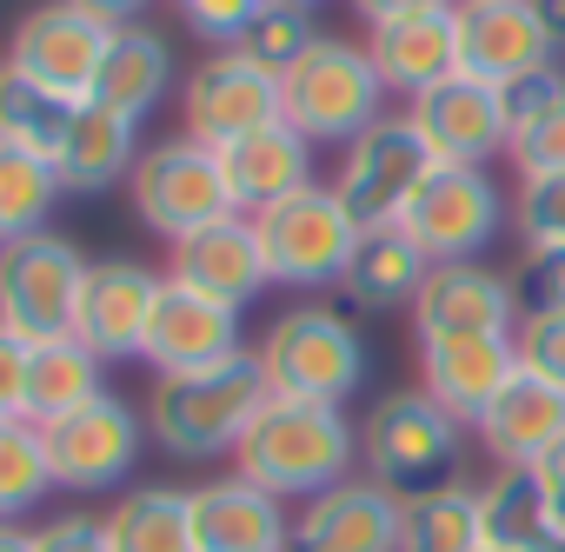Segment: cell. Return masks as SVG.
Returning a JSON list of instances; mask_svg holds the SVG:
<instances>
[{
	"instance_id": "cell-44",
	"label": "cell",
	"mask_w": 565,
	"mask_h": 552,
	"mask_svg": "<svg viewBox=\"0 0 565 552\" xmlns=\"http://www.w3.org/2000/svg\"><path fill=\"white\" fill-rule=\"evenodd\" d=\"M34 552H107V532L87 512H61V519L34 526Z\"/></svg>"
},
{
	"instance_id": "cell-21",
	"label": "cell",
	"mask_w": 565,
	"mask_h": 552,
	"mask_svg": "<svg viewBox=\"0 0 565 552\" xmlns=\"http://www.w3.org/2000/svg\"><path fill=\"white\" fill-rule=\"evenodd\" d=\"M167 280L206 294V300H226V307H246L273 287V273H266V253H259V226L246 213H226L186 240H173V266H167Z\"/></svg>"
},
{
	"instance_id": "cell-9",
	"label": "cell",
	"mask_w": 565,
	"mask_h": 552,
	"mask_svg": "<svg viewBox=\"0 0 565 552\" xmlns=\"http://www.w3.org/2000/svg\"><path fill=\"white\" fill-rule=\"evenodd\" d=\"M433 147L419 140V127L406 114H386L373 120L353 147H340V173H333V193L347 200V213L360 220V233H380V226H399L413 193L433 180Z\"/></svg>"
},
{
	"instance_id": "cell-17",
	"label": "cell",
	"mask_w": 565,
	"mask_h": 552,
	"mask_svg": "<svg viewBox=\"0 0 565 552\" xmlns=\"http://www.w3.org/2000/svg\"><path fill=\"white\" fill-rule=\"evenodd\" d=\"M239 353H246V340H239V307L206 300V294H193V287H180V280L160 287V307H153V327H147V347H140V360H147L160 380H173V373H206V367H226V360H239Z\"/></svg>"
},
{
	"instance_id": "cell-36",
	"label": "cell",
	"mask_w": 565,
	"mask_h": 552,
	"mask_svg": "<svg viewBox=\"0 0 565 552\" xmlns=\"http://www.w3.org/2000/svg\"><path fill=\"white\" fill-rule=\"evenodd\" d=\"M54 492V466L34 420H0V519H21Z\"/></svg>"
},
{
	"instance_id": "cell-2",
	"label": "cell",
	"mask_w": 565,
	"mask_h": 552,
	"mask_svg": "<svg viewBox=\"0 0 565 552\" xmlns=\"http://www.w3.org/2000/svg\"><path fill=\"white\" fill-rule=\"evenodd\" d=\"M266 400L273 386L253 353L206 373H173V380H153L147 393V439L173 459H220V453H239Z\"/></svg>"
},
{
	"instance_id": "cell-20",
	"label": "cell",
	"mask_w": 565,
	"mask_h": 552,
	"mask_svg": "<svg viewBox=\"0 0 565 552\" xmlns=\"http://www.w3.org/2000/svg\"><path fill=\"white\" fill-rule=\"evenodd\" d=\"M452 28H459V74L492 81V87H505L532 67H552V54H558L532 14V0H459Z\"/></svg>"
},
{
	"instance_id": "cell-30",
	"label": "cell",
	"mask_w": 565,
	"mask_h": 552,
	"mask_svg": "<svg viewBox=\"0 0 565 552\" xmlns=\"http://www.w3.org/2000/svg\"><path fill=\"white\" fill-rule=\"evenodd\" d=\"M100 367H107V360L87 353L74 333H67V340H41L34 360H28V400H21V420L47 426V420L74 413V406H87L94 393H107V386H100Z\"/></svg>"
},
{
	"instance_id": "cell-51",
	"label": "cell",
	"mask_w": 565,
	"mask_h": 552,
	"mask_svg": "<svg viewBox=\"0 0 565 552\" xmlns=\"http://www.w3.org/2000/svg\"><path fill=\"white\" fill-rule=\"evenodd\" d=\"M479 552H499V545H479Z\"/></svg>"
},
{
	"instance_id": "cell-29",
	"label": "cell",
	"mask_w": 565,
	"mask_h": 552,
	"mask_svg": "<svg viewBox=\"0 0 565 552\" xmlns=\"http://www.w3.org/2000/svg\"><path fill=\"white\" fill-rule=\"evenodd\" d=\"M426 273H433V259L413 246V233H406V226H380V233H360L353 266H347L340 287H347L353 307L386 314V307H413V300H419Z\"/></svg>"
},
{
	"instance_id": "cell-4",
	"label": "cell",
	"mask_w": 565,
	"mask_h": 552,
	"mask_svg": "<svg viewBox=\"0 0 565 552\" xmlns=\"http://www.w3.org/2000/svg\"><path fill=\"white\" fill-rule=\"evenodd\" d=\"M266 386L279 400H313V406H347L360 386H366V340L347 314L307 300V307H287L266 340L253 347Z\"/></svg>"
},
{
	"instance_id": "cell-37",
	"label": "cell",
	"mask_w": 565,
	"mask_h": 552,
	"mask_svg": "<svg viewBox=\"0 0 565 552\" xmlns=\"http://www.w3.org/2000/svg\"><path fill=\"white\" fill-rule=\"evenodd\" d=\"M505 160L519 167V180H558L565 173V107L512 127L505 134Z\"/></svg>"
},
{
	"instance_id": "cell-47",
	"label": "cell",
	"mask_w": 565,
	"mask_h": 552,
	"mask_svg": "<svg viewBox=\"0 0 565 552\" xmlns=\"http://www.w3.org/2000/svg\"><path fill=\"white\" fill-rule=\"evenodd\" d=\"M74 8H87V14H94V21H107V28H134L147 0H74Z\"/></svg>"
},
{
	"instance_id": "cell-41",
	"label": "cell",
	"mask_w": 565,
	"mask_h": 552,
	"mask_svg": "<svg viewBox=\"0 0 565 552\" xmlns=\"http://www.w3.org/2000/svg\"><path fill=\"white\" fill-rule=\"evenodd\" d=\"M499 100H505V134H512V127H525V120H539V114L565 107V67H558V61H552V67H532V74L505 81V87H499Z\"/></svg>"
},
{
	"instance_id": "cell-16",
	"label": "cell",
	"mask_w": 565,
	"mask_h": 552,
	"mask_svg": "<svg viewBox=\"0 0 565 552\" xmlns=\"http://www.w3.org/2000/svg\"><path fill=\"white\" fill-rule=\"evenodd\" d=\"M160 273L140 259H87V287L74 314V340L100 360H140L153 307H160Z\"/></svg>"
},
{
	"instance_id": "cell-45",
	"label": "cell",
	"mask_w": 565,
	"mask_h": 552,
	"mask_svg": "<svg viewBox=\"0 0 565 552\" xmlns=\"http://www.w3.org/2000/svg\"><path fill=\"white\" fill-rule=\"evenodd\" d=\"M459 0H353V14L366 28H386V21H413V14H452Z\"/></svg>"
},
{
	"instance_id": "cell-25",
	"label": "cell",
	"mask_w": 565,
	"mask_h": 552,
	"mask_svg": "<svg viewBox=\"0 0 565 552\" xmlns=\"http://www.w3.org/2000/svg\"><path fill=\"white\" fill-rule=\"evenodd\" d=\"M366 54L386 81V94H426L439 81L459 74V28L452 14H413V21H386V28H366Z\"/></svg>"
},
{
	"instance_id": "cell-11",
	"label": "cell",
	"mask_w": 565,
	"mask_h": 552,
	"mask_svg": "<svg viewBox=\"0 0 565 552\" xmlns=\"http://www.w3.org/2000/svg\"><path fill=\"white\" fill-rule=\"evenodd\" d=\"M180 120H186L193 140L233 147V140H246L273 120H287V94H279V74H266L239 47H220L180 81Z\"/></svg>"
},
{
	"instance_id": "cell-33",
	"label": "cell",
	"mask_w": 565,
	"mask_h": 552,
	"mask_svg": "<svg viewBox=\"0 0 565 552\" xmlns=\"http://www.w3.org/2000/svg\"><path fill=\"white\" fill-rule=\"evenodd\" d=\"M67 180L47 153H28L14 140H0V240L47 233V213L61 206Z\"/></svg>"
},
{
	"instance_id": "cell-43",
	"label": "cell",
	"mask_w": 565,
	"mask_h": 552,
	"mask_svg": "<svg viewBox=\"0 0 565 552\" xmlns=\"http://www.w3.org/2000/svg\"><path fill=\"white\" fill-rule=\"evenodd\" d=\"M28 360H34V340H21L14 327H0V420H21V400H28Z\"/></svg>"
},
{
	"instance_id": "cell-3",
	"label": "cell",
	"mask_w": 565,
	"mask_h": 552,
	"mask_svg": "<svg viewBox=\"0 0 565 552\" xmlns=\"http://www.w3.org/2000/svg\"><path fill=\"white\" fill-rule=\"evenodd\" d=\"M360 459H366V479H380L406 506V499L466 486L459 479L466 473V426L426 386L419 393H386L360 426Z\"/></svg>"
},
{
	"instance_id": "cell-5",
	"label": "cell",
	"mask_w": 565,
	"mask_h": 552,
	"mask_svg": "<svg viewBox=\"0 0 565 552\" xmlns=\"http://www.w3.org/2000/svg\"><path fill=\"white\" fill-rule=\"evenodd\" d=\"M253 226H259V253H266L273 287H294V294L340 287L347 266H353V246H360V220L347 213L333 180H313L307 193L253 213Z\"/></svg>"
},
{
	"instance_id": "cell-34",
	"label": "cell",
	"mask_w": 565,
	"mask_h": 552,
	"mask_svg": "<svg viewBox=\"0 0 565 552\" xmlns=\"http://www.w3.org/2000/svg\"><path fill=\"white\" fill-rule=\"evenodd\" d=\"M479 486H446L426 499H406L399 512V552H479Z\"/></svg>"
},
{
	"instance_id": "cell-32",
	"label": "cell",
	"mask_w": 565,
	"mask_h": 552,
	"mask_svg": "<svg viewBox=\"0 0 565 552\" xmlns=\"http://www.w3.org/2000/svg\"><path fill=\"white\" fill-rule=\"evenodd\" d=\"M74 114H81V100H67V94H54V87H41V81H28V74H14L0 61V140L54 160L67 147Z\"/></svg>"
},
{
	"instance_id": "cell-13",
	"label": "cell",
	"mask_w": 565,
	"mask_h": 552,
	"mask_svg": "<svg viewBox=\"0 0 565 552\" xmlns=\"http://www.w3.org/2000/svg\"><path fill=\"white\" fill-rule=\"evenodd\" d=\"M107 41L114 28L94 21L74 0H41L14 21V41H8V67L67 94V100H87L94 81H100V61H107Z\"/></svg>"
},
{
	"instance_id": "cell-48",
	"label": "cell",
	"mask_w": 565,
	"mask_h": 552,
	"mask_svg": "<svg viewBox=\"0 0 565 552\" xmlns=\"http://www.w3.org/2000/svg\"><path fill=\"white\" fill-rule=\"evenodd\" d=\"M532 14H539L545 41H552V47H565V0H532Z\"/></svg>"
},
{
	"instance_id": "cell-23",
	"label": "cell",
	"mask_w": 565,
	"mask_h": 552,
	"mask_svg": "<svg viewBox=\"0 0 565 552\" xmlns=\"http://www.w3.org/2000/svg\"><path fill=\"white\" fill-rule=\"evenodd\" d=\"M519 373L512 340L499 333H459V340H419V386L459 420L479 426V413L499 400V386Z\"/></svg>"
},
{
	"instance_id": "cell-42",
	"label": "cell",
	"mask_w": 565,
	"mask_h": 552,
	"mask_svg": "<svg viewBox=\"0 0 565 552\" xmlns=\"http://www.w3.org/2000/svg\"><path fill=\"white\" fill-rule=\"evenodd\" d=\"M173 8H180V21H186L193 34H206L213 47H239L246 21L259 14V0H173Z\"/></svg>"
},
{
	"instance_id": "cell-6",
	"label": "cell",
	"mask_w": 565,
	"mask_h": 552,
	"mask_svg": "<svg viewBox=\"0 0 565 552\" xmlns=\"http://www.w3.org/2000/svg\"><path fill=\"white\" fill-rule=\"evenodd\" d=\"M279 94H287V127H300L313 147L320 140L353 147L373 120H386V81L366 41H340V34H327L294 74H279Z\"/></svg>"
},
{
	"instance_id": "cell-7",
	"label": "cell",
	"mask_w": 565,
	"mask_h": 552,
	"mask_svg": "<svg viewBox=\"0 0 565 552\" xmlns=\"http://www.w3.org/2000/svg\"><path fill=\"white\" fill-rule=\"evenodd\" d=\"M127 200L140 213V226H153L160 240H186L213 220L233 213V193H226V173H220V153L193 134L180 140H153L134 173H127Z\"/></svg>"
},
{
	"instance_id": "cell-40",
	"label": "cell",
	"mask_w": 565,
	"mask_h": 552,
	"mask_svg": "<svg viewBox=\"0 0 565 552\" xmlns=\"http://www.w3.org/2000/svg\"><path fill=\"white\" fill-rule=\"evenodd\" d=\"M512 353H519L525 373L565 386V314H525L519 333H512Z\"/></svg>"
},
{
	"instance_id": "cell-27",
	"label": "cell",
	"mask_w": 565,
	"mask_h": 552,
	"mask_svg": "<svg viewBox=\"0 0 565 552\" xmlns=\"http://www.w3.org/2000/svg\"><path fill=\"white\" fill-rule=\"evenodd\" d=\"M167 87H173V47L153 28L134 21V28H114L107 61H100V81H94L87 100H100V107H114L127 120H147L167 100Z\"/></svg>"
},
{
	"instance_id": "cell-24",
	"label": "cell",
	"mask_w": 565,
	"mask_h": 552,
	"mask_svg": "<svg viewBox=\"0 0 565 552\" xmlns=\"http://www.w3.org/2000/svg\"><path fill=\"white\" fill-rule=\"evenodd\" d=\"M479 446L492 466H539L558 439H565V386L539 380V373H512L499 386V400L479 413Z\"/></svg>"
},
{
	"instance_id": "cell-39",
	"label": "cell",
	"mask_w": 565,
	"mask_h": 552,
	"mask_svg": "<svg viewBox=\"0 0 565 552\" xmlns=\"http://www.w3.org/2000/svg\"><path fill=\"white\" fill-rule=\"evenodd\" d=\"M512 220H519L525 246H565V173L558 180H519Z\"/></svg>"
},
{
	"instance_id": "cell-52",
	"label": "cell",
	"mask_w": 565,
	"mask_h": 552,
	"mask_svg": "<svg viewBox=\"0 0 565 552\" xmlns=\"http://www.w3.org/2000/svg\"><path fill=\"white\" fill-rule=\"evenodd\" d=\"M313 8H320V0H313Z\"/></svg>"
},
{
	"instance_id": "cell-14",
	"label": "cell",
	"mask_w": 565,
	"mask_h": 552,
	"mask_svg": "<svg viewBox=\"0 0 565 552\" xmlns=\"http://www.w3.org/2000/svg\"><path fill=\"white\" fill-rule=\"evenodd\" d=\"M519 294L512 273L486 266V259H439L426 273V287L413 300V333L419 340H459V333H519Z\"/></svg>"
},
{
	"instance_id": "cell-1",
	"label": "cell",
	"mask_w": 565,
	"mask_h": 552,
	"mask_svg": "<svg viewBox=\"0 0 565 552\" xmlns=\"http://www.w3.org/2000/svg\"><path fill=\"white\" fill-rule=\"evenodd\" d=\"M353 459H360V433L340 406H313V400H266L259 420L246 426L239 453H233V473L266 486L273 499L287 506H307L320 499L327 486L353 479Z\"/></svg>"
},
{
	"instance_id": "cell-22",
	"label": "cell",
	"mask_w": 565,
	"mask_h": 552,
	"mask_svg": "<svg viewBox=\"0 0 565 552\" xmlns=\"http://www.w3.org/2000/svg\"><path fill=\"white\" fill-rule=\"evenodd\" d=\"M213 153H220L233 213H246V220L313 187V140L300 127H287V120H273V127L233 140V147H213Z\"/></svg>"
},
{
	"instance_id": "cell-28",
	"label": "cell",
	"mask_w": 565,
	"mask_h": 552,
	"mask_svg": "<svg viewBox=\"0 0 565 552\" xmlns=\"http://www.w3.org/2000/svg\"><path fill=\"white\" fill-rule=\"evenodd\" d=\"M479 526H486V545L499 552H552L558 526H552L539 466H492V479L479 486Z\"/></svg>"
},
{
	"instance_id": "cell-50",
	"label": "cell",
	"mask_w": 565,
	"mask_h": 552,
	"mask_svg": "<svg viewBox=\"0 0 565 552\" xmlns=\"http://www.w3.org/2000/svg\"><path fill=\"white\" fill-rule=\"evenodd\" d=\"M552 552H565V539H558V545H552Z\"/></svg>"
},
{
	"instance_id": "cell-26",
	"label": "cell",
	"mask_w": 565,
	"mask_h": 552,
	"mask_svg": "<svg viewBox=\"0 0 565 552\" xmlns=\"http://www.w3.org/2000/svg\"><path fill=\"white\" fill-rule=\"evenodd\" d=\"M140 153H147L140 147V120H127V114H114L100 100H81V114H74L67 147L54 153V167H61L67 193H107V187H120L134 173Z\"/></svg>"
},
{
	"instance_id": "cell-38",
	"label": "cell",
	"mask_w": 565,
	"mask_h": 552,
	"mask_svg": "<svg viewBox=\"0 0 565 552\" xmlns=\"http://www.w3.org/2000/svg\"><path fill=\"white\" fill-rule=\"evenodd\" d=\"M512 294H519V314H565V246H525Z\"/></svg>"
},
{
	"instance_id": "cell-31",
	"label": "cell",
	"mask_w": 565,
	"mask_h": 552,
	"mask_svg": "<svg viewBox=\"0 0 565 552\" xmlns=\"http://www.w3.org/2000/svg\"><path fill=\"white\" fill-rule=\"evenodd\" d=\"M107 552H193V519L180 486H134L100 519Z\"/></svg>"
},
{
	"instance_id": "cell-19",
	"label": "cell",
	"mask_w": 565,
	"mask_h": 552,
	"mask_svg": "<svg viewBox=\"0 0 565 552\" xmlns=\"http://www.w3.org/2000/svg\"><path fill=\"white\" fill-rule=\"evenodd\" d=\"M186 519H193V552H287L294 539V506L239 473L193 486Z\"/></svg>"
},
{
	"instance_id": "cell-49",
	"label": "cell",
	"mask_w": 565,
	"mask_h": 552,
	"mask_svg": "<svg viewBox=\"0 0 565 552\" xmlns=\"http://www.w3.org/2000/svg\"><path fill=\"white\" fill-rule=\"evenodd\" d=\"M0 552H34V532L14 526V519H0Z\"/></svg>"
},
{
	"instance_id": "cell-12",
	"label": "cell",
	"mask_w": 565,
	"mask_h": 552,
	"mask_svg": "<svg viewBox=\"0 0 565 552\" xmlns=\"http://www.w3.org/2000/svg\"><path fill=\"white\" fill-rule=\"evenodd\" d=\"M413 246L439 266V259H479L499 226H505V193L492 180V167H433V180L413 193L406 220Z\"/></svg>"
},
{
	"instance_id": "cell-18",
	"label": "cell",
	"mask_w": 565,
	"mask_h": 552,
	"mask_svg": "<svg viewBox=\"0 0 565 552\" xmlns=\"http://www.w3.org/2000/svg\"><path fill=\"white\" fill-rule=\"evenodd\" d=\"M399 499L380 479H340L320 499L294 506L287 552H399Z\"/></svg>"
},
{
	"instance_id": "cell-10",
	"label": "cell",
	"mask_w": 565,
	"mask_h": 552,
	"mask_svg": "<svg viewBox=\"0 0 565 552\" xmlns=\"http://www.w3.org/2000/svg\"><path fill=\"white\" fill-rule=\"evenodd\" d=\"M140 439H147V413H134L120 393H94L87 406L41 426V446H47V466H54L61 492L120 486L134 473V459H140Z\"/></svg>"
},
{
	"instance_id": "cell-8",
	"label": "cell",
	"mask_w": 565,
	"mask_h": 552,
	"mask_svg": "<svg viewBox=\"0 0 565 552\" xmlns=\"http://www.w3.org/2000/svg\"><path fill=\"white\" fill-rule=\"evenodd\" d=\"M87 287V259L61 233H21L0 240V327L21 340H67Z\"/></svg>"
},
{
	"instance_id": "cell-46",
	"label": "cell",
	"mask_w": 565,
	"mask_h": 552,
	"mask_svg": "<svg viewBox=\"0 0 565 552\" xmlns=\"http://www.w3.org/2000/svg\"><path fill=\"white\" fill-rule=\"evenodd\" d=\"M539 479H545V499H552V526H558V539H565V439L539 459Z\"/></svg>"
},
{
	"instance_id": "cell-15",
	"label": "cell",
	"mask_w": 565,
	"mask_h": 552,
	"mask_svg": "<svg viewBox=\"0 0 565 552\" xmlns=\"http://www.w3.org/2000/svg\"><path fill=\"white\" fill-rule=\"evenodd\" d=\"M406 120L419 127V140L433 147L439 167H492L505 153V100L492 81L452 74V81L413 94Z\"/></svg>"
},
{
	"instance_id": "cell-35",
	"label": "cell",
	"mask_w": 565,
	"mask_h": 552,
	"mask_svg": "<svg viewBox=\"0 0 565 552\" xmlns=\"http://www.w3.org/2000/svg\"><path fill=\"white\" fill-rule=\"evenodd\" d=\"M320 21H313V0H259V14L239 34V54L259 61L266 74H294L313 47H320Z\"/></svg>"
}]
</instances>
